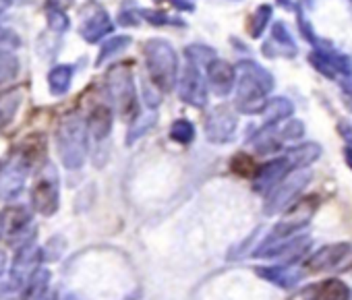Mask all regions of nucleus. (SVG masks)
Here are the masks:
<instances>
[{
    "label": "nucleus",
    "mask_w": 352,
    "mask_h": 300,
    "mask_svg": "<svg viewBox=\"0 0 352 300\" xmlns=\"http://www.w3.org/2000/svg\"><path fill=\"white\" fill-rule=\"evenodd\" d=\"M7 7H9V0H0V13H3Z\"/></svg>",
    "instance_id": "37998d69"
},
{
    "label": "nucleus",
    "mask_w": 352,
    "mask_h": 300,
    "mask_svg": "<svg viewBox=\"0 0 352 300\" xmlns=\"http://www.w3.org/2000/svg\"><path fill=\"white\" fill-rule=\"evenodd\" d=\"M145 62L153 87H157L160 93L170 91L179 75V58L174 48L164 40H149L145 44Z\"/></svg>",
    "instance_id": "f03ea898"
},
{
    "label": "nucleus",
    "mask_w": 352,
    "mask_h": 300,
    "mask_svg": "<svg viewBox=\"0 0 352 300\" xmlns=\"http://www.w3.org/2000/svg\"><path fill=\"white\" fill-rule=\"evenodd\" d=\"M179 95L183 102L195 106V108H204L208 104V85L206 79L199 71V67H195L193 62H189L179 79Z\"/></svg>",
    "instance_id": "1a4fd4ad"
},
{
    "label": "nucleus",
    "mask_w": 352,
    "mask_h": 300,
    "mask_svg": "<svg viewBox=\"0 0 352 300\" xmlns=\"http://www.w3.org/2000/svg\"><path fill=\"white\" fill-rule=\"evenodd\" d=\"M319 156H321V147L317 143H305V145L292 147L284 158L290 164V170H302L309 164H313Z\"/></svg>",
    "instance_id": "f3484780"
},
{
    "label": "nucleus",
    "mask_w": 352,
    "mask_h": 300,
    "mask_svg": "<svg viewBox=\"0 0 352 300\" xmlns=\"http://www.w3.org/2000/svg\"><path fill=\"white\" fill-rule=\"evenodd\" d=\"M106 85L120 118H137V91L131 69L126 65L112 67L106 75Z\"/></svg>",
    "instance_id": "20e7f679"
},
{
    "label": "nucleus",
    "mask_w": 352,
    "mask_h": 300,
    "mask_svg": "<svg viewBox=\"0 0 352 300\" xmlns=\"http://www.w3.org/2000/svg\"><path fill=\"white\" fill-rule=\"evenodd\" d=\"M87 130L100 141V139H106L110 135V128H112V112L108 106H98L91 110L87 122H85Z\"/></svg>",
    "instance_id": "a211bd4d"
},
{
    "label": "nucleus",
    "mask_w": 352,
    "mask_h": 300,
    "mask_svg": "<svg viewBox=\"0 0 352 300\" xmlns=\"http://www.w3.org/2000/svg\"><path fill=\"white\" fill-rule=\"evenodd\" d=\"M290 172H292V170H290V164L286 162V158H278V160H274V162H267V164H263V166L257 170V174L253 176V178H255L253 189H255L257 193H270V191H272L280 181H284Z\"/></svg>",
    "instance_id": "f8f14e48"
},
{
    "label": "nucleus",
    "mask_w": 352,
    "mask_h": 300,
    "mask_svg": "<svg viewBox=\"0 0 352 300\" xmlns=\"http://www.w3.org/2000/svg\"><path fill=\"white\" fill-rule=\"evenodd\" d=\"M19 104H21V93L19 91H7L0 95V128L7 126L15 112L19 110Z\"/></svg>",
    "instance_id": "4be33fe9"
},
{
    "label": "nucleus",
    "mask_w": 352,
    "mask_h": 300,
    "mask_svg": "<svg viewBox=\"0 0 352 300\" xmlns=\"http://www.w3.org/2000/svg\"><path fill=\"white\" fill-rule=\"evenodd\" d=\"M19 71V60L9 54V52H0V83L11 81Z\"/></svg>",
    "instance_id": "c756f323"
},
{
    "label": "nucleus",
    "mask_w": 352,
    "mask_h": 300,
    "mask_svg": "<svg viewBox=\"0 0 352 300\" xmlns=\"http://www.w3.org/2000/svg\"><path fill=\"white\" fill-rule=\"evenodd\" d=\"M255 271H257V275H261L263 279H267V281H272V284H278V286H282V288H290V286L296 281V275L290 273V271L284 269V267H257Z\"/></svg>",
    "instance_id": "5701e85b"
},
{
    "label": "nucleus",
    "mask_w": 352,
    "mask_h": 300,
    "mask_svg": "<svg viewBox=\"0 0 352 300\" xmlns=\"http://www.w3.org/2000/svg\"><path fill=\"white\" fill-rule=\"evenodd\" d=\"M0 236H3V224H0Z\"/></svg>",
    "instance_id": "a18cd8bd"
},
{
    "label": "nucleus",
    "mask_w": 352,
    "mask_h": 300,
    "mask_svg": "<svg viewBox=\"0 0 352 300\" xmlns=\"http://www.w3.org/2000/svg\"><path fill=\"white\" fill-rule=\"evenodd\" d=\"M155 120H157V114L155 112H147L143 116H137L135 122H133V126H131V130H129V135H126V145H133L137 139H141L155 124Z\"/></svg>",
    "instance_id": "393cba45"
},
{
    "label": "nucleus",
    "mask_w": 352,
    "mask_h": 300,
    "mask_svg": "<svg viewBox=\"0 0 352 300\" xmlns=\"http://www.w3.org/2000/svg\"><path fill=\"white\" fill-rule=\"evenodd\" d=\"M239 83H236V108L243 114H259L265 106V95L274 87L272 75L253 60H243L239 65Z\"/></svg>",
    "instance_id": "f257e3e1"
},
{
    "label": "nucleus",
    "mask_w": 352,
    "mask_h": 300,
    "mask_svg": "<svg viewBox=\"0 0 352 300\" xmlns=\"http://www.w3.org/2000/svg\"><path fill=\"white\" fill-rule=\"evenodd\" d=\"M67 300H85V298H81L79 294H69V296H67Z\"/></svg>",
    "instance_id": "c03bdc74"
},
{
    "label": "nucleus",
    "mask_w": 352,
    "mask_h": 300,
    "mask_svg": "<svg viewBox=\"0 0 352 300\" xmlns=\"http://www.w3.org/2000/svg\"><path fill=\"white\" fill-rule=\"evenodd\" d=\"M232 170L239 174V176H255L257 174V166H255V162L251 160V156H247V154H239V156H234V160H232Z\"/></svg>",
    "instance_id": "2f4dec72"
},
{
    "label": "nucleus",
    "mask_w": 352,
    "mask_h": 300,
    "mask_svg": "<svg viewBox=\"0 0 352 300\" xmlns=\"http://www.w3.org/2000/svg\"><path fill=\"white\" fill-rule=\"evenodd\" d=\"M63 251H65V238L63 236H54L48 240V259L56 261L63 255Z\"/></svg>",
    "instance_id": "e433bc0d"
},
{
    "label": "nucleus",
    "mask_w": 352,
    "mask_h": 300,
    "mask_svg": "<svg viewBox=\"0 0 352 300\" xmlns=\"http://www.w3.org/2000/svg\"><path fill=\"white\" fill-rule=\"evenodd\" d=\"M305 3H313V0H305Z\"/></svg>",
    "instance_id": "49530a36"
},
{
    "label": "nucleus",
    "mask_w": 352,
    "mask_h": 300,
    "mask_svg": "<svg viewBox=\"0 0 352 300\" xmlns=\"http://www.w3.org/2000/svg\"><path fill=\"white\" fill-rule=\"evenodd\" d=\"M48 23H50V27L54 32H67L69 30V17H67V13L60 11V9H56V7H52L48 11Z\"/></svg>",
    "instance_id": "72a5a7b5"
},
{
    "label": "nucleus",
    "mask_w": 352,
    "mask_h": 300,
    "mask_svg": "<svg viewBox=\"0 0 352 300\" xmlns=\"http://www.w3.org/2000/svg\"><path fill=\"white\" fill-rule=\"evenodd\" d=\"M30 222V216L23 207H13V209H7L3 216H0V224H3V230H9V232H19V230H25L23 226Z\"/></svg>",
    "instance_id": "b1692460"
},
{
    "label": "nucleus",
    "mask_w": 352,
    "mask_h": 300,
    "mask_svg": "<svg viewBox=\"0 0 352 300\" xmlns=\"http://www.w3.org/2000/svg\"><path fill=\"white\" fill-rule=\"evenodd\" d=\"M38 300H58V294H56L54 290H52V292H50V290H46Z\"/></svg>",
    "instance_id": "a19ab883"
},
{
    "label": "nucleus",
    "mask_w": 352,
    "mask_h": 300,
    "mask_svg": "<svg viewBox=\"0 0 352 300\" xmlns=\"http://www.w3.org/2000/svg\"><path fill=\"white\" fill-rule=\"evenodd\" d=\"M170 137H172L176 143L187 145V143H191V141L195 139V126H193L189 120H185V118L174 120L172 126H170Z\"/></svg>",
    "instance_id": "c85d7f7f"
},
{
    "label": "nucleus",
    "mask_w": 352,
    "mask_h": 300,
    "mask_svg": "<svg viewBox=\"0 0 352 300\" xmlns=\"http://www.w3.org/2000/svg\"><path fill=\"white\" fill-rule=\"evenodd\" d=\"M236 116L228 108H216L206 122V135L212 143H226L234 137Z\"/></svg>",
    "instance_id": "9b49d317"
},
{
    "label": "nucleus",
    "mask_w": 352,
    "mask_h": 300,
    "mask_svg": "<svg viewBox=\"0 0 352 300\" xmlns=\"http://www.w3.org/2000/svg\"><path fill=\"white\" fill-rule=\"evenodd\" d=\"M118 23H120V25H137V17H135V13H133V15H126V13H124V15L118 17Z\"/></svg>",
    "instance_id": "ea45409f"
},
{
    "label": "nucleus",
    "mask_w": 352,
    "mask_h": 300,
    "mask_svg": "<svg viewBox=\"0 0 352 300\" xmlns=\"http://www.w3.org/2000/svg\"><path fill=\"white\" fill-rule=\"evenodd\" d=\"M5 263H7V257L3 251H0V275H3V271H5Z\"/></svg>",
    "instance_id": "79ce46f5"
},
{
    "label": "nucleus",
    "mask_w": 352,
    "mask_h": 300,
    "mask_svg": "<svg viewBox=\"0 0 352 300\" xmlns=\"http://www.w3.org/2000/svg\"><path fill=\"white\" fill-rule=\"evenodd\" d=\"M28 170H30V166L21 158L15 160L3 172V176H0V197H3V199H15L21 193V189H23Z\"/></svg>",
    "instance_id": "4468645a"
},
{
    "label": "nucleus",
    "mask_w": 352,
    "mask_h": 300,
    "mask_svg": "<svg viewBox=\"0 0 352 300\" xmlns=\"http://www.w3.org/2000/svg\"><path fill=\"white\" fill-rule=\"evenodd\" d=\"M302 296L305 300H348L350 290L342 279H325L309 286Z\"/></svg>",
    "instance_id": "2eb2a0df"
},
{
    "label": "nucleus",
    "mask_w": 352,
    "mask_h": 300,
    "mask_svg": "<svg viewBox=\"0 0 352 300\" xmlns=\"http://www.w3.org/2000/svg\"><path fill=\"white\" fill-rule=\"evenodd\" d=\"M71 81H73V67H69V65L54 67L48 75L50 91L54 95H65L71 87Z\"/></svg>",
    "instance_id": "412c9836"
},
{
    "label": "nucleus",
    "mask_w": 352,
    "mask_h": 300,
    "mask_svg": "<svg viewBox=\"0 0 352 300\" xmlns=\"http://www.w3.org/2000/svg\"><path fill=\"white\" fill-rule=\"evenodd\" d=\"M19 296V288L11 281H3L0 284V300H17Z\"/></svg>",
    "instance_id": "4c0bfd02"
},
{
    "label": "nucleus",
    "mask_w": 352,
    "mask_h": 300,
    "mask_svg": "<svg viewBox=\"0 0 352 300\" xmlns=\"http://www.w3.org/2000/svg\"><path fill=\"white\" fill-rule=\"evenodd\" d=\"M139 15L149 19V23H153V25H168V23L181 25L183 23L181 19H172V17H168L166 13H160V11H139Z\"/></svg>",
    "instance_id": "c9c22d12"
},
{
    "label": "nucleus",
    "mask_w": 352,
    "mask_h": 300,
    "mask_svg": "<svg viewBox=\"0 0 352 300\" xmlns=\"http://www.w3.org/2000/svg\"><path fill=\"white\" fill-rule=\"evenodd\" d=\"M58 152L69 170H77L87 154V126L81 116H69L58 128Z\"/></svg>",
    "instance_id": "7ed1b4c3"
},
{
    "label": "nucleus",
    "mask_w": 352,
    "mask_h": 300,
    "mask_svg": "<svg viewBox=\"0 0 352 300\" xmlns=\"http://www.w3.org/2000/svg\"><path fill=\"white\" fill-rule=\"evenodd\" d=\"M129 44H131V38H126V36H118V38H110V40H106V42L102 44V50H100V56H98L96 65L100 67L102 62H106V60H108V58H112L114 54L122 52Z\"/></svg>",
    "instance_id": "bb28decb"
},
{
    "label": "nucleus",
    "mask_w": 352,
    "mask_h": 300,
    "mask_svg": "<svg viewBox=\"0 0 352 300\" xmlns=\"http://www.w3.org/2000/svg\"><path fill=\"white\" fill-rule=\"evenodd\" d=\"M32 203L42 216H52L58 209V172L52 164L40 170L32 189Z\"/></svg>",
    "instance_id": "39448f33"
},
{
    "label": "nucleus",
    "mask_w": 352,
    "mask_h": 300,
    "mask_svg": "<svg viewBox=\"0 0 352 300\" xmlns=\"http://www.w3.org/2000/svg\"><path fill=\"white\" fill-rule=\"evenodd\" d=\"M255 147L259 154H272V152H278L280 149V139H276V135L270 132V126L259 135V139L255 141Z\"/></svg>",
    "instance_id": "473e14b6"
},
{
    "label": "nucleus",
    "mask_w": 352,
    "mask_h": 300,
    "mask_svg": "<svg viewBox=\"0 0 352 300\" xmlns=\"http://www.w3.org/2000/svg\"><path fill=\"white\" fill-rule=\"evenodd\" d=\"M302 135H305V124L300 120H288L284 128L280 130V139H286V141H296Z\"/></svg>",
    "instance_id": "f704fd0d"
},
{
    "label": "nucleus",
    "mask_w": 352,
    "mask_h": 300,
    "mask_svg": "<svg viewBox=\"0 0 352 300\" xmlns=\"http://www.w3.org/2000/svg\"><path fill=\"white\" fill-rule=\"evenodd\" d=\"M40 257H42L40 249H38V244L34 240L19 246V253L15 255V261H13V267H11V279L9 281L15 284L17 288H21L25 284V279L36 273Z\"/></svg>",
    "instance_id": "9d476101"
},
{
    "label": "nucleus",
    "mask_w": 352,
    "mask_h": 300,
    "mask_svg": "<svg viewBox=\"0 0 352 300\" xmlns=\"http://www.w3.org/2000/svg\"><path fill=\"white\" fill-rule=\"evenodd\" d=\"M340 135H342V137L352 145V124H346V122H344V124H340Z\"/></svg>",
    "instance_id": "58836bf2"
},
{
    "label": "nucleus",
    "mask_w": 352,
    "mask_h": 300,
    "mask_svg": "<svg viewBox=\"0 0 352 300\" xmlns=\"http://www.w3.org/2000/svg\"><path fill=\"white\" fill-rule=\"evenodd\" d=\"M187 58L195 67H199V65H206L208 67L216 56H214V50L208 48V46H189L187 48Z\"/></svg>",
    "instance_id": "7c9ffc66"
},
{
    "label": "nucleus",
    "mask_w": 352,
    "mask_h": 300,
    "mask_svg": "<svg viewBox=\"0 0 352 300\" xmlns=\"http://www.w3.org/2000/svg\"><path fill=\"white\" fill-rule=\"evenodd\" d=\"M234 79H236V71L230 62L214 58L208 65V81L216 95H220V97L228 95L234 87Z\"/></svg>",
    "instance_id": "ddd939ff"
},
{
    "label": "nucleus",
    "mask_w": 352,
    "mask_h": 300,
    "mask_svg": "<svg viewBox=\"0 0 352 300\" xmlns=\"http://www.w3.org/2000/svg\"><path fill=\"white\" fill-rule=\"evenodd\" d=\"M292 110H294V108H292V104H290L286 97H276V100L265 102V106H263L261 114H263V118H265L267 126H274L276 122H280V120L288 118V116L292 114Z\"/></svg>",
    "instance_id": "aec40b11"
},
{
    "label": "nucleus",
    "mask_w": 352,
    "mask_h": 300,
    "mask_svg": "<svg viewBox=\"0 0 352 300\" xmlns=\"http://www.w3.org/2000/svg\"><path fill=\"white\" fill-rule=\"evenodd\" d=\"M352 265V244L338 242V244H327L319 249L309 261L307 269L317 273V271H327V269H346Z\"/></svg>",
    "instance_id": "6e6552de"
},
{
    "label": "nucleus",
    "mask_w": 352,
    "mask_h": 300,
    "mask_svg": "<svg viewBox=\"0 0 352 300\" xmlns=\"http://www.w3.org/2000/svg\"><path fill=\"white\" fill-rule=\"evenodd\" d=\"M311 174L307 170H292L284 181H280L267 195V201H265V214L267 216H274L282 209H286L294 195L300 193V189L309 183Z\"/></svg>",
    "instance_id": "0eeeda50"
},
{
    "label": "nucleus",
    "mask_w": 352,
    "mask_h": 300,
    "mask_svg": "<svg viewBox=\"0 0 352 300\" xmlns=\"http://www.w3.org/2000/svg\"><path fill=\"white\" fill-rule=\"evenodd\" d=\"M48 279H50V271L48 269H38L32 277H30V286L25 290V300H38L46 288H48Z\"/></svg>",
    "instance_id": "a878e982"
},
{
    "label": "nucleus",
    "mask_w": 352,
    "mask_h": 300,
    "mask_svg": "<svg viewBox=\"0 0 352 300\" xmlns=\"http://www.w3.org/2000/svg\"><path fill=\"white\" fill-rule=\"evenodd\" d=\"M110 32H112V21H110L108 13L102 11V9H98V11L81 25V36H83V40H87L89 44L100 42V40H102L104 36H108Z\"/></svg>",
    "instance_id": "dca6fc26"
},
{
    "label": "nucleus",
    "mask_w": 352,
    "mask_h": 300,
    "mask_svg": "<svg viewBox=\"0 0 352 300\" xmlns=\"http://www.w3.org/2000/svg\"><path fill=\"white\" fill-rule=\"evenodd\" d=\"M317 207H319L317 195L302 197L296 203H290L288 209H286V214H284V218L274 228V236L272 238H288L296 230H302L311 222V218H313V214H315Z\"/></svg>",
    "instance_id": "423d86ee"
},
{
    "label": "nucleus",
    "mask_w": 352,
    "mask_h": 300,
    "mask_svg": "<svg viewBox=\"0 0 352 300\" xmlns=\"http://www.w3.org/2000/svg\"><path fill=\"white\" fill-rule=\"evenodd\" d=\"M267 46H276V50L272 52V56H278V54H284V56H294L296 54V46L288 34V27L278 21L274 23V30H272V40L267 42Z\"/></svg>",
    "instance_id": "6ab92c4d"
},
{
    "label": "nucleus",
    "mask_w": 352,
    "mask_h": 300,
    "mask_svg": "<svg viewBox=\"0 0 352 300\" xmlns=\"http://www.w3.org/2000/svg\"><path fill=\"white\" fill-rule=\"evenodd\" d=\"M270 19H272V7L270 5H261L253 13V17L249 19V34H251V38H259L265 32Z\"/></svg>",
    "instance_id": "cd10ccee"
}]
</instances>
